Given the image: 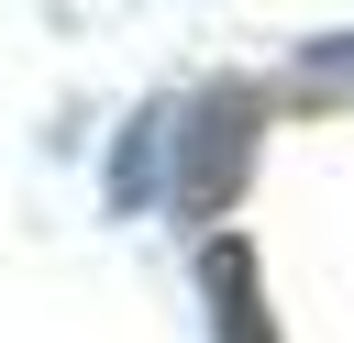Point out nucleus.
<instances>
[{
  "label": "nucleus",
  "instance_id": "obj_3",
  "mask_svg": "<svg viewBox=\"0 0 354 343\" xmlns=\"http://www.w3.org/2000/svg\"><path fill=\"white\" fill-rule=\"evenodd\" d=\"M155 155H166V122L144 111V122H133V144H122V166H111V210H133V199L155 188Z\"/></svg>",
  "mask_w": 354,
  "mask_h": 343
},
{
  "label": "nucleus",
  "instance_id": "obj_2",
  "mask_svg": "<svg viewBox=\"0 0 354 343\" xmlns=\"http://www.w3.org/2000/svg\"><path fill=\"white\" fill-rule=\"evenodd\" d=\"M199 277H210V332H221V343H277V332H266V299H254V254H243V243H210V254H199Z\"/></svg>",
  "mask_w": 354,
  "mask_h": 343
},
{
  "label": "nucleus",
  "instance_id": "obj_1",
  "mask_svg": "<svg viewBox=\"0 0 354 343\" xmlns=\"http://www.w3.org/2000/svg\"><path fill=\"white\" fill-rule=\"evenodd\" d=\"M254 122H266V100L254 89H210L199 111H188V166H177V199L188 210H221L232 188H243V166H254Z\"/></svg>",
  "mask_w": 354,
  "mask_h": 343
},
{
  "label": "nucleus",
  "instance_id": "obj_4",
  "mask_svg": "<svg viewBox=\"0 0 354 343\" xmlns=\"http://www.w3.org/2000/svg\"><path fill=\"white\" fill-rule=\"evenodd\" d=\"M310 77H354V33H332V44H310Z\"/></svg>",
  "mask_w": 354,
  "mask_h": 343
}]
</instances>
